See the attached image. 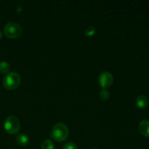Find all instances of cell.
Listing matches in <instances>:
<instances>
[{
  "label": "cell",
  "mask_w": 149,
  "mask_h": 149,
  "mask_svg": "<svg viewBox=\"0 0 149 149\" xmlns=\"http://www.w3.org/2000/svg\"><path fill=\"white\" fill-rule=\"evenodd\" d=\"M68 127L66 125L63 123L56 124L52 128V132H50V135L52 139L58 142H62V141H65L68 137Z\"/></svg>",
  "instance_id": "cell-1"
},
{
  "label": "cell",
  "mask_w": 149,
  "mask_h": 149,
  "mask_svg": "<svg viewBox=\"0 0 149 149\" xmlns=\"http://www.w3.org/2000/svg\"><path fill=\"white\" fill-rule=\"evenodd\" d=\"M20 81H21V77L17 73L10 72L4 77L2 84L7 90H15L19 87Z\"/></svg>",
  "instance_id": "cell-2"
},
{
  "label": "cell",
  "mask_w": 149,
  "mask_h": 149,
  "mask_svg": "<svg viewBox=\"0 0 149 149\" xmlns=\"http://www.w3.org/2000/svg\"><path fill=\"white\" fill-rule=\"evenodd\" d=\"M4 129L9 134H16L19 132L20 128V124L18 119L15 116H9L4 121Z\"/></svg>",
  "instance_id": "cell-3"
},
{
  "label": "cell",
  "mask_w": 149,
  "mask_h": 149,
  "mask_svg": "<svg viewBox=\"0 0 149 149\" xmlns=\"http://www.w3.org/2000/svg\"><path fill=\"white\" fill-rule=\"evenodd\" d=\"M22 29L17 23H8L5 25L4 28V33L7 37L10 38H17L21 34Z\"/></svg>",
  "instance_id": "cell-4"
},
{
  "label": "cell",
  "mask_w": 149,
  "mask_h": 149,
  "mask_svg": "<svg viewBox=\"0 0 149 149\" xmlns=\"http://www.w3.org/2000/svg\"><path fill=\"white\" fill-rule=\"evenodd\" d=\"M98 83L103 88H106V87H110L112 84L113 81V78L112 74L109 71H103L101 74L99 75L98 79Z\"/></svg>",
  "instance_id": "cell-5"
},
{
  "label": "cell",
  "mask_w": 149,
  "mask_h": 149,
  "mask_svg": "<svg viewBox=\"0 0 149 149\" xmlns=\"http://www.w3.org/2000/svg\"><path fill=\"white\" fill-rule=\"evenodd\" d=\"M139 131L143 136L149 137V120H143L140 122L139 126Z\"/></svg>",
  "instance_id": "cell-6"
},
{
  "label": "cell",
  "mask_w": 149,
  "mask_h": 149,
  "mask_svg": "<svg viewBox=\"0 0 149 149\" xmlns=\"http://www.w3.org/2000/svg\"><path fill=\"white\" fill-rule=\"evenodd\" d=\"M136 106L139 109H143L148 106V99L145 95H140L136 99Z\"/></svg>",
  "instance_id": "cell-7"
},
{
  "label": "cell",
  "mask_w": 149,
  "mask_h": 149,
  "mask_svg": "<svg viewBox=\"0 0 149 149\" xmlns=\"http://www.w3.org/2000/svg\"><path fill=\"white\" fill-rule=\"evenodd\" d=\"M16 141H17V143L21 146H26L29 144V137L27 136L25 134L21 133L18 134L16 137Z\"/></svg>",
  "instance_id": "cell-8"
},
{
  "label": "cell",
  "mask_w": 149,
  "mask_h": 149,
  "mask_svg": "<svg viewBox=\"0 0 149 149\" xmlns=\"http://www.w3.org/2000/svg\"><path fill=\"white\" fill-rule=\"evenodd\" d=\"M10 65L7 61H1L0 62V72L1 74H8L10 70Z\"/></svg>",
  "instance_id": "cell-9"
},
{
  "label": "cell",
  "mask_w": 149,
  "mask_h": 149,
  "mask_svg": "<svg viewBox=\"0 0 149 149\" xmlns=\"http://www.w3.org/2000/svg\"><path fill=\"white\" fill-rule=\"evenodd\" d=\"M41 148L42 149H54L55 146H54L53 142L51 140L47 139L42 142L41 145Z\"/></svg>",
  "instance_id": "cell-10"
},
{
  "label": "cell",
  "mask_w": 149,
  "mask_h": 149,
  "mask_svg": "<svg viewBox=\"0 0 149 149\" xmlns=\"http://www.w3.org/2000/svg\"><path fill=\"white\" fill-rule=\"evenodd\" d=\"M109 96H110V93H109V91H108L107 90H106V89H103V90L100 92V93H99V97H100V99L103 100H107L109 97Z\"/></svg>",
  "instance_id": "cell-11"
},
{
  "label": "cell",
  "mask_w": 149,
  "mask_h": 149,
  "mask_svg": "<svg viewBox=\"0 0 149 149\" xmlns=\"http://www.w3.org/2000/svg\"><path fill=\"white\" fill-rule=\"evenodd\" d=\"M84 33L87 36H93L95 33V29L93 26H88L87 28H86Z\"/></svg>",
  "instance_id": "cell-12"
},
{
  "label": "cell",
  "mask_w": 149,
  "mask_h": 149,
  "mask_svg": "<svg viewBox=\"0 0 149 149\" xmlns=\"http://www.w3.org/2000/svg\"><path fill=\"white\" fill-rule=\"evenodd\" d=\"M63 149H77V146L74 143L68 142L63 146Z\"/></svg>",
  "instance_id": "cell-13"
},
{
  "label": "cell",
  "mask_w": 149,
  "mask_h": 149,
  "mask_svg": "<svg viewBox=\"0 0 149 149\" xmlns=\"http://www.w3.org/2000/svg\"><path fill=\"white\" fill-rule=\"evenodd\" d=\"M1 38H2V32H1V31H0V40H1Z\"/></svg>",
  "instance_id": "cell-14"
},
{
  "label": "cell",
  "mask_w": 149,
  "mask_h": 149,
  "mask_svg": "<svg viewBox=\"0 0 149 149\" xmlns=\"http://www.w3.org/2000/svg\"><path fill=\"white\" fill-rule=\"evenodd\" d=\"M91 149H97V148H91Z\"/></svg>",
  "instance_id": "cell-15"
}]
</instances>
